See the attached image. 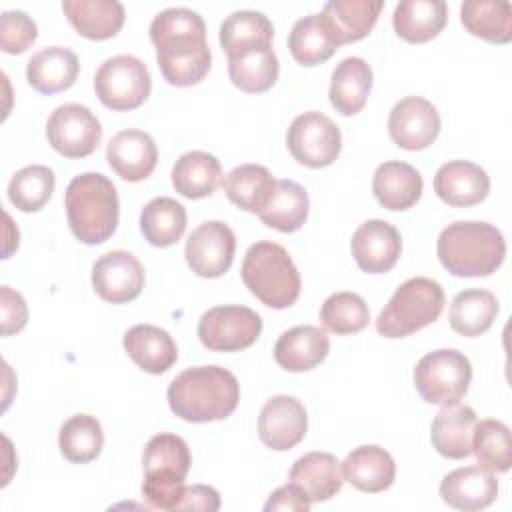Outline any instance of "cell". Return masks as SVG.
Wrapping results in <instances>:
<instances>
[{
	"label": "cell",
	"mask_w": 512,
	"mask_h": 512,
	"mask_svg": "<svg viewBox=\"0 0 512 512\" xmlns=\"http://www.w3.org/2000/svg\"><path fill=\"white\" fill-rule=\"evenodd\" d=\"M140 230L152 246H172L186 230V208L168 196L154 198L140 212Z\"/></svg>",
	"instance_id": "37"
},
{
	"label": "cell",
	"mask_w": 512,
	"mask_h": 512,
	"mask_svg": "<svg viewBox=\"0 0 512 512\" xmlns=\"http://www.w3.org/2000/svg\"><path fill=\"white\" fill-rule=\"evenodd\" d=\"M470 380V360L454 348L428 352L414 368V386L428 404L458 402L466 394Z\"/></svg>",
	"instance_id": "8"
},
{
	"label": "cell",
	"mask_w": 512,
	"mask_h": 512,
	"mask_svg": "<svg viewBox=\"0 0 512 512\" xmlns=\"http://www.w3.org/2000/svg\"><path fill=\"white\" fill-rule=\"evenodd\" d=\"M442 310V286L432 278L416 276L396 288L376 318V330L384 338H404L436 322Z\"/></svg>",
	"instance_id": "6"
},
{
	"label": "cell",
	"mask_w": 512,
	"mask_h": 512,
	"mask_svg": "<svg viewBox=\"0 0 512 512\" xmlns=\"http://www.w3.org/2000/svg\"><path fill=\"white\" fill-rule=\"evenodd\" d=\"M476 412L460 402L444 404L432 422V444L438 454L460 460L472 454V434L476 428Z\"/></svg>",
	"instance_id": "21"
},
{
	"label": "cell",
	"mask_w": 512,
	"mask_h": 512,
	"mask_svg": "<svg viewBox=\"0 0 512 512\" xmlns=\"http://www.w3.org/2000/svg\"><path fill=\"white\" fill-rule=\"evenodd\" d=\"M280 64L272 46H252L228 54V74L236 88L248 94L270 90L278 80Z\"/></svg>",
	"instance_id": "31"
},
{
	"label": "cell",
	"mask_w": 512,
	"mask_h": 512,
	"mask_svg": "<svg viewBox=\"0 0 512 512\" xmlns=\"http://www.w3.org/2000/svg\"><path fill=\"white\" fill-rule=\"evenodd\" d=\"M262 332V318L248 306H214L198 320V338L214 352H236L252 346Z\"/></svg>",
	"instance_id": "9"
},
{
	"label": "cell",
	"mask_w": 512,
	"mask_h": 512,
	"mask_svg": "<svg viewBox=\"0 0 512 512\" xmlns=\"http://www.w3.org/2000/svg\"><path fill=\"white\" fill-rule=\"evenodd\" d=\"M94 292L112 304H124L140 296L144 288V268L126 250L102 254L92 266Z\"/></svg>",
	"instance_id": "14"
},
{
	"label": "cell",
	"mask_w": 512,
	"mask_h": 512,
	"mask_svg": "<svg viewBox=\"0 0 512 512\" xmlns=\"http://www.w3.org/2000/svg\"><path fill=\"white\" fill-rule=\"evenodd\" d=\"M352 256L362 272L382 274L394 268L402 252V238L396 226L386 220H366L352 234Z\"/></svg>",
	"instance_id": "16"
},
{
	"label": "cell",
	"mask_w": 512,
	"mask_h": 512,
	"mask_svg": "<svg viewBox=\"0 0 512 512\" xmlns=\"http://www.w3.org/2000/svg\"><path fill=\"white\" fill-rule=\"evenodd\" d=\"M436 252L454 276H490L504 262L506 242L502 232L488 222L458 220L440 232Z\"/></svg>",
	"instance_id": "3"
},
{
	"label": "cell",
	"mask_w": 512,
	"mask_h": 512,
	"mask_svg": "<svg viewBox=\"0 0 512 512\" xmlns=\"http://www.w3.org/2000/svg\"><path fill=\"white\" fill-rule=\"evenodd\" d=\"M464 28L482 40L506 44L512 40V8L506 0H468L460 6Z\"/></svg>",
	"instance_id": "34"
},
{
	"label": "cell",
	"mask_w": 512,
	"mask_h": 512,
	"mask_svg": "<svg viewBox=\"0 0 512 512\" xmlns=\"http://www.w3.org/2000/svg\"><path fill=\"white\" fill-rule=\"evenodd\" d=\"M440 496L456 510H482L496 500L498 480L480 464L456 468L442 478Z\"/></svg>",
	"instance_id": "19"
},
{
	"label": "cell",
	"mask_w": 512,
	"mask_h": 512,
	"mask_svg": "<svg viewBox=\"0 0 512 512\" xmlns=\"http://www.w3.org/2000/svg\"><path fill=\"white\" fill-rule=\"evenodd\" d=\"M236 236L232 228L220 220H208L196 226L184 246V256L194 274L202 278H218L232 266Z\"/></svg>",
	"instance_id": "12"
},
{
	"label": "cell",
	"mask_w": 512,
	"mask_h": 512,
	"mask_svg": "<svg viewBox=\"0 0 512 512\" xmlns=\"http://www.w3.org/2000/svg\"><path fill=\"white\" fill-rule=\"evenodd\" d=\"M422 176L408 162L390 160L376 168L372 192L380 206L388 210H408L422 196Z\"/></svg>",
	"instance_id": "27"
},
{
	"label": "cell",
	"mask_w": 512,
	"mask_h": 512,
	"mask_svg": "<svg viewBox=\"0 0 512 512\" xmlns=\"http://www.w3.org/2000/svg\"><path fill=\"white\" fill-rule=\"evenodd\" d=\"M54 184V172L48 166H24L8 182V198L22 212H38L50 200Z\"/></svg>",
	"instance_id": "42"
},
{
	"label": "cell",
	"mask_w": 512,
	"mask_h": 512,
	"mask_svg": "<svg viewBox=\"0 0 512 512\" xmlns=\"http://www.w3.org/2000/svg\"><path fill=\"white\" fill-rule=\"evenodd\" d=\"M472 452L476 454L480 466L490 472H508L512 466V446L510 430L502 420H482L476 422L472 434Z\"/></svg>",
	"instance_id": "41"
},
{
	"label": "cell",
	"mask_w": 512,
	"mask_h": 512,
	"mask_svg": "<svg viewBox=\"0 0 512 512\" xmlns=\"http://www.w3.org/2000/svg\"><path fill=\"white\" fill-rule=\"evenodd\" d=\"M184 478L170 472H146L142 496L150 508L174 510L184 494Z\"/></svg>",
	"instance_id": "46"
},
{
	"label": "cell",
	"mask_w": 512,
	"mask_h": 512,
	"mask_svg": "<svg viewBox=\"0 0 512 512\" xmlns=\"http://www.w3.org/2000/svg\"><path fill=\"white\" fill-rule=\"evenodd\" d=\"M388 132L404 150H424L440 134V114L422 96H406L394 104L388 116Z\"/></svg>",
	"instance_id": "13"
},
{
	"label": "cell",
	"mask_w": 512,
	"mask_h": 512,
	"mask_svg": "<svg viewBox=\"0 0 512 512\" xmlns=\"http://www.w3.org/2000/svg\"><path fill=\"white\" fill-rule=\"evenodd\" d=\"M0 312H2V336L20 332L28 322V306L22 294L14 292L10 286L0 288Z\"/></svg>",
	"instance_id": "47"
},
{
	"label": "cell",
	"mask_w": 512,
	"mask_h": 512,
	"mask_svg": "<svg viewBox=\"0 0 512 512\" xmlns=\"http://www.w3.org/2000/svg\"><path fill=\"white\" fill-rule=\"evenodd\" d=\"M308 430V416L304 404L288 394H278L266 400L258 416L260 440L278 452L294 448Z\"/></svg>",
	"instance_id": "15"
},
{
	"label": "cell",
	"mask_w": 512,
	"mask_h": 512,
	"mask_svg": "<svg viewBox=\"0 0 512 512\" xmlns=\"http://www.w3.org/2000/svg\"><path fill=\"white\" fill-rule=\"evenodd\" d=\"M222 176L220 160L214 154L202 150L184 152L172 168L174 190L190 200L210 196Z\"/></svg>",
	"instance_id": "33"
},
{
	"label": "cell",
	"mask_w": 512,
	"mask_h": 512,
	"mask_svg": "<svg viewBox=\"0 0 512 512\" xmlns=\"http://www.w3.org/2000/svg\"><path fill=\"white\" fill-rule=\"evenodd\" d=\"M66 218L72 234L84 244L106 242L118 226L120 202L116 186L98 172L74 176L64 194Z\"/></svg>",
	"instance_id": "4"
},
{
	"label": "cell",
	"mask_w": 512,
	"mask_h": 512,
	"mask_svg": "<svg viewBox=\"0 0 512 512\" xmlns=\"http://www.w3.org/2000/svg\"><path fill=\"white\" fill-rule=\"evenodd\" d=\"M490 178L484 168L468 160L442 164L434 174V192L454 208H468L488 196Z\"/></svg>",
	"instance_id": "18"
},
{
	"label": "cell",
	"mask_w": 512,
	"mask_h": 512,
	"mask_svg": "<svg viewBox=\"0 0 512 512\" xmlns=\"http://www.w3.org/2000/svg\"><path fill=\"white\" fill-rule=\"evenodd\" d=\"M98 100L110 110H134L142 106L152 90L148 66L130 54H118L104 60L94 76Z\"/></svg>",
	"instance_id": "7"
},
{
	"label": "cell",
	"mask_w": 512,
	"mask_h": 512,
	"mask_svg": "<svg viewBox=\"0 0 512 512\" xmlns=\"http://www.w3.org/2000/svg\"><path fill=\"white\" fill-rule=\"evenodd\" d=\"M124 350L148 374H164L178 358L174 338L160 326L136 324L124 334Z\"/></svg>",
	"instance_id": "25"
},
{
	"label": "cell",
	"mask_w": 512,
	"mask_h": 512,
	"mask_svg": "<svg viewBox=\"0 0 512 512\" xmlns=\"http://www.w3.org/2000/svg\"><path fill=\"white\" fill-rule=\"evenodd\" d=\"M290 482L296 484L310 502H326L342 488V464L330 452H308L292 464Z\"/></svg>",
	"instance_id": "24"
},
{
	"label": "cell",
	"mask_w": 512,
	"mask_h": 512,
	"mask_svg": "<svg viewBox=\"0 0 512 512\" xmlns=\"http://www.w3.org/2000/svg\"><path fill=\"white\" fill-rule=\"evenodd\" d=\"M192 464L188 444L170 432H160L152 436L144 448L142 466L146 472H170L186 478Z\"/></svg>",
	"instance_id": "44"
},
{
	"label": "cell",
	"mask_w": 512,
	"mask_h": 512,
	"mask_svg": "<svg viewBox=\"0 0 512 512\" xmlns=\"http://www.w3.org/2000/svg\"><path fill=\"white\" fill-rule=\"evenodd\" d=\"M238 400L236 376L220 366L188 368L168 386V406L186 422L224 420L236 410Z\"/></svg>",
	"instance_id": "2"
},
{
	"label": "cell",
	"mask_w": 512,
	"mask_h": 512,
	"mask_svg": "<svg viewBox=\"0 0 512 512\" xmlns=\"http://www.w3.org/2000/svg\"><path fill=\"white\" fill-rule=\"evenodd\" d=\"M448 20L444 0H402L396 4L392 24L396 34L412 44L436 38Z\"/></svg>",
	"instance_id": "28"
},
{
	"label": "cell",
	"mask_w": 512,
	"mask_h": 512,
	"mask_svg": "<svg viewBox=\"0 0 512 512\" xmlns=\"http://www.w3.org/2000/svg\"><path fill=\"white\" fill-rule=\"evenodd\" d=\"M62 10L76 32L90 40L116 36L126 18L118 0H64Z\"/></svg>",
	"instance_id": "29"
},
{
	"label": "cell",
	"mask_w": 512,
	"mask_h": 512,
	"mask_svg": "<svg viewBox=\"0 0 512 512\" xmlns=\"http://www.w3.org/2000/svg\"><path fill=\"white\" fill-rule=\"evenodd\" d=\"M330 350V340L318 326H294L274 344V360L288 372H306L318 366Z\"/></svg>",
	"instance_id": "22"
},
{
	"label": "cell",
	"mask_w": 512,
	"mask_h": 512,
	"mask_svg": "<svg viewBox=\"0 0 512 512\" xmlns=\"http://www.w3.org/2000/svg\"><path fill=\"white\" fill-rule=\"evenodd\" d=\"M382 8V0H330L324 4L320 16L340 48L342 44L368 36Z\"/></svg>",
	"instance_id": "20"
},
{
	"label": "cell",
	"mask_w": 512,
	"mask_h": 512,
	"mask_svg": "<svg viewBox=\"0 0 512 512\" xmlns=\"http://www.w3.org/2000/svg\"><path fill=\"white\" fill-rule=\"evenodd\" d=\"M58 446L62 456L74 464L96 460L104 446V432L100 422L90 414L70 416L60 428Z\"/></svg>",
	"instance_id": "40"
},
{
	"label": "cell",
	"mask_w": 512,
	"mask_h": 512,
	"mask_svg": "<svg viewBox=\"0 0 512 512\" xmlns=\"http://www.w3.org/2000/svg\"><path fill=\"white\" fill-rule=\"evenodd\" d=\"M156 62L164 80L186 88L198 84L210 70L212 52L206 42V24L190 8H166L150 24Z\"/></svg>",
	"instance_id": "1"
},
{
	"label": "cell",
	"mask_w": 512,
	"mask_h": 512,
	"mask_svg": "<svg viewBox=\"0 0 512 512\" xmlns=\"http://www.w3.org/2000/svg\"><path fill=\"white\" fill-rule=\"evenodd\" d=\"M372 90V68L360 56L344 58L332 72L330 104L344 116L358 114Z\"/></svg>",
	"instance_id": "30"
},
{
	"label": "cell",
	"mask_w": 512,
	"mask_h": 512,
	"mask_svg": "<svg viewBox=\"0 0 512 512\" xmlns=\"http://www.w3.org/2000/svg\"><path fill=\"white\" fill-rule=\"evenodd\" d=\"M240 276L244 286L274 310L292 306L300 296V272L286 248L276 242L252 244L244 254Z\"/></svg>",
	"instance_id": "5"
},
{
	"label": "cell",
	"mask_w": 512,
	"mask_h": 512,
	"mask_svg": "<svg viewBox=\"0 0 512 512\" xmlns=\"http://www.w3.org/2000/svg\"><path fill=\"white\" fill-rule=\"evenodd\" d=\"M50 146L66 158H84L92 154L102 140L100 120L82 104L58 106L46 124Z\"/></svg>",
	"instance_id": "11"
},
{
	"label": "cell",
	"mask_w": 512,
	"mask_h": 512,
	"mask_svg": "<svg viewBox=\"0 0 512 512\" xmlns=\"http://www.w3.org/2000/svg\"><path fill=\"white\" fill-rule=\"evenodd\" d=\"M308 192L294 180H276V190L270 202L258 212V218L268 228L278 232H296L308 218Z\"/></svg>",
	"instance_id": "35"
},
{
	"label": "cell",
	"mask_w": 512,
	"mask_h": 512,
	"mask_svg": "<svg viewBox=\"0 0 512 512\" xmlns=\"http://www.w3.org/2000/svg\"><path fill=\"white\" fill-rule=\"evenodd\" d=\"M310 500L308 496L296 486V484H284L278 490L270 494V498L264 504V510H288V512H306L310 510Z\"/></svg>",
	"instance_id": "48"
},
{
	"label": "cell",
	"mask_w": 512,
	"mask_h": 512,
	"mask_svg": "<svg viewBox=\"0 0 512 512\" xmlns=\"http://www.w3.org/2000/svg\"><path fill=\"white\" fill-rule=\"evenodd\" d=\"M222 190L232 204L258 214L270 202L276 190V180L266 166L242 164L222 178Z\"/></svg>",
	"instance_id": "32"
},
{
	"label": "cell",
	"mask_w": 512,
	"mask_h": 512,
	"mask_svg": "<svg viewBox=\"0 0 512 512\" xmlns=\"http://www.w3.org/2000/svg\"><path fill=\"white\" fill-rule=\"evenodd\" d=\"M220 508V494L212 486L192 484L184 488L182 500L174 510H202V512H216Z\"/></svg>",
	"instance_id": "49"
},
{
	"label": "cell",
	"mask_w": 512,
	"mask_h": 512,
	"mask_svg": "<svg viewBox=\"0 0 512 512\" xmlns=\"http://www.w3.org/2000/svg\"><path fill=\"white\" fill-rule=\"evenodd\" d=\"M272 36V22L256 10L232 12L220 26V46L226 56L252 46H272Z\"/></svg>",
	"instance_id": "39"
},
{
	"label": "cell",
	"mask_w": 512,
	"mask_h": 512,
	"mask_svg": "<svg viewBox=\"0 0 512 512\" xmlns=\"http://www.w3.org/2000/svg\"><path fill=\"white\" fill-rule=\"evenodd\" d=\"M320 322L334 334H356L370 322V310L356 292H334L320 308Z\"/></svg>",
	"instance_id": "43"
},
{
	"label": "cell",
	"mask_w": 512,
	"mask_h": 512,
	"mask_svg": "<svg viewBox=\"0 0 512 512\" xmlns=\"http://www.w3.org/2000/svg\"><path fill=\"white\" fill-rule=\"evenodd\" d=\"M78 70V58L70 48L48 46L28 60L26 80L40 94H58L76 82Z\"/></svg>",
	"instance_id": "26"
},
{
	"label": "cell",
	"mask_w": 512,
	"mask_h": 512,
	"mask_svg": "<svg viewBox=\"0 0 512 512\" xmlns=\"http://www.w3.org/2000/svg\"><path fill=\"white\" fill-rule=\"evenodd\" d=\"M286 144L296 162L308 168H324L338 158L342 134L326 114L310 110L292 120Z\"/></svg>",
	"instance_id": "10"
},
{
	"label": "cell",
	"mask_w": 512,
	"mask_h": 512,
	"mask_svg": "<svg viewBox=\"0 0 512 512\" xmlns=\"http://www.w3.org/2000/svg\"><path fill=\"white\" fill-rule=\"evenodd\" d=\"M106 160L122 180L140 182L156 168L158 148L148 132L128 128L110 138Z\"/></svg>",
	"instance_id": "17"
},
{
	"label": "cell",
	"mask_w": 512,
	"mask_h": 512,
	"mask_svg": "<svg viewBox=\"0 0 512 512\" xmlns=\"http://www.w3.org/2000/svg\"><path fill=\"white\" fill-rule=\"evenodd\" d=\"M340 464L344 480L350 482L356 490L368 494L384 492L392 486L396 476V464L392 456L376 444L354 448Z\"/></svg>",
	"instance_id": "23"
},
{
	"label": "cell",
	"mask_w": 512,
	"mask_h": 512,
	"mask_svg": "<svg viewBox=\"0 0 512 512\" xmlns=\"http://www.w3.org/2000/svg\"><path fill=\"white\" fill-rule=\"evenodd\" d=\"M38 38L36 22L22 10H6L0 16V48L6 54L26 52Z\"/></svg>",
	"instance_id": "45"
},
{
	"label": "cell",
	"mask_w": 512,
	"mask_h": 512,
	"mask_svg": "<svg viewBox=\"0 0 512 512\" xmlns=\"http://www.w3.org/2000/svg\"><path fill=\"white\" fill-rule=\"evenodd\" d=\"M498 300L484 288L462 290L454 296L448 312V320L454 332L462 336H480L496 320Z\"/></svg>",
	"instance_id": "36"
},
{
	"label": "cell",
	"mask_w": 512,
	"mask_h": 512,
	"mask_svg": "<svg viewBox=\"0 0 512 512\" xmlns=\"http://www.w3.org/2000/svg\"><path fill=\"white\" fill-rule=\"evenodd\" d=\"M288 48L298 64L316 66L326 62L338 50V44L328 32L322 16L308 14L296 20V24L292 26L288 36Z\"/></svg>",
	"instance_id": "38"
}]
</instances>
